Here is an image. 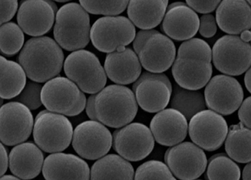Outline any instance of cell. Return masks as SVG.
<instances>
[{
  "label": "cell",
  "mask_w": 251,
  "mask_h": 180,
  "mask_svg": "<svg viewBox=\"0 0 251 180\" xmlns=\"http://www.w3.org/2000/svg\"><path fill=\"white\" fill-rule=\"evenodd\" d=\"M211 61L212 50L205 41L194 38L183 42L172 66L175 81L190 91L204 88L212 77Z\"/></svg>",
  "instance_id": "6da1fadb"
},
{
  "label": "cell",
  "mask_w": 251,
  "mask_h": 180,
  "mask_svg": "<svg viewBox=\"0 0 251 180\" xmlns=\"http://www.w3.org/2000/svg\"><path fill=\"white\" fill-rule=\"evenodd\" d=\"M64 60L61 46L48 36L29 39L18 56V62L26 77L38 83L56 78L62 70Z\"/></svg>",
  "instance_id": "7a4b0ae2"
},
{
  "label": "cell",
  "mask_w": 251,
  "mask_h": 180,
  "mask_svg": "<svg viewBox=\"0 0 251 180\" xmlns=\"http://www.w3.org/2000/svg\"><path fill=\"white\" fill-rule=\"evenodd\" d=\"M138 111L135 94L130 88L113 84L96 94L97 119L105 126L120 129L134 120Z\"/></svg>",
  "instance_id": "3957f363"
},
{
  "label": "cell",
  "mask_w": 251,
  "mask_h": 180,
  "mask_svg": "<svg viewBox=\"0 0 251 180\" xmlns=\"http://www.w3.org/2000/svg\"><path fill=\"white\" fill-rule=\"evenodd\" d=\"M90 17L76 3L65 4L56 14L54 37L57 44L69 51L82 50L91 40Z\"/></svg>",
  "instance_id": "277c9868"
},
{
  "label": "cell",
  "mask_w": 251,
  "mask_h": 180,
  "mask_svg": "<svg viewBox=\"0 0 251 180\" xmlns=\"http://www.w3.org/2000/svg\"><path fill=\"white\" fill-rule=\"evenodd\" d=\"M141 66L152 73H162L173 66L176 47L172 39L158 31L140 30L133 43Z\"/></svg>",
  "instance_id": "5b68a950"
},
{
  "label": "cell",
  "mask_w": 251,
  "mask_h": 180,
  "mask_svg": "<svg viewBox=\"0 0 251 180\" xmlns=\"http://www.w3.org/2000/svg\"><path fill=\"white\" fill-rule=\"evenodd\" d=\"M64 72L82 92L96 94L104 88L107 81L106 71L95 54L78 50L67 56Z\"/></svg>",
  "instance_id": "8992f818"
},
{
  "label": "cell",
  "mask_w": 251,
  "mask_h": 180,
  "mask_svg": "<svg viewBox=\"0 0 251 180\" xmlns=\"http://www.w3.org/2000/svg\"><path fill=\"white\" fill-rule=\"evenodd\" d=\"M74 132L72 124L64 115L43 110L35 119L33 139L40 150L54 154L69 147Z\"/></svg>",
  "instance_id": "52a82bcc"
},
{
  "label": "cell",
  "mask_w": 251,
  "mask_h": 180,
  "mask_svg": "<svg viewBox=\"0 0 251 180\" xmlns=\"http://www.w3.org/2000/svg\"><path fill=\"white\" fill-rule=\"evenodd\" d=\"M42 102L47 110L67 116L79 115L86 107V97L76 84L63 77L47 81L42 90Z\"/></svg>",
  "instance_id": "ba28073f"
},
{
  "label": "cell",
  "mask_w": 251,
  "mask_h": 180,
  "mask_svg": "<svg viewBox=\"0 0 251 180\" xmlns=\"http://www.w3.org/2000/svg\"><path fill=\"white\" fill-rule=\"evenodd\" d=\"M136 37L134 25L126 17L106 16L99 18L91 29V40L98 51L104 53L116 51L128 46Z\"/></svg>",
  "instance_id": "9c48e42d"
},
{
  "label": "cell",
  "mask_w": 251,
  "mask_h": 180,
  "mask_svg": "<svg viewBox=\"0 0 251 180\" xmlns=\"http://www.w3.org/2000/svg\"><path fill=\"white\" fill-rule=\"evenodd\" d=\"M212 61L217 70L237 77L251 67V46L241 37L227 35L220 38L212 49Z\"/></svg>",
  "instance_id": "30bf717a"
},
{
  "label": "cell",
  "mask_w": 251,
  "mask_h": 180,
  "mask_svg": "<svg viewBox=\"0 0 251 180\" xmlns=\"http://www.w3.org/2000/svg\"><path fill=\"white\" fill-rule=\"evenodd\" d=\"M115 151L129 161H140L152 153L155 140L152 131L144 124H129L114 131Z\"/></svg>",
  "instance_id": "8fae6325"
},
{
  "label": "cell",
  "mask_w": 251,
  "mask_h": 180,
  "mask_svg": "<svg viewBox=\"0 0 251 180\" xmlns=\"http://www.w3.org/2000/svg\"><path fill=\"white\" fill-rule=\"evenodd\" d=\"M228 124L222 115L210 109L196 114L189 124V134L196 146L206 151L220 149L226 140Z\"/></svg>",
  "instance_id": "7c38bea8"
},
{
  "label": "cell",
  "mask_w": 251,
  "mask_h": 180,
  "mask_svg": "<svg viewBox=\"0 0 251 180\" xmlns=\"http://www.w3.org/2000/svg\"><path fill=\"white\" fill-rule=\"evenodd\" d=\"M113 142L111 133L104 125L97 121H87L75 128L72 145L80 157L93 161L104 157Z\"/></svg>",
  "instance_id": "4fadbf2b"
},
{
  "label": "cell",
  "mask_w": 251,
  "mask_h": 180,
  "mask_svg": "<svg viewBox=\"0 0 251 180\" xmlns=\"http://www.w3.org/2000/svg\"><path fill=\"white\" fill-rule=\"evenodd\" d=\"M133 92L143 110L150 113L159 112L171 101L172 83L163 73L145 72L133 84Z\"/></svg>",
  "instance_id": "5bb4252c"
},
{
  "label": "cell",
  "mask_w": 251,
  "mask_h": 180,
  "mask_svg": "<svg viewBox=\"0 0 251 180\" xmlns=\"http://www.w3.org/2000/svg\"><path fill=\"white\" fill-rule=\"evenodd\" d=\"M165 161L175 177L180 180H196L204 174L207 166L202 149L190 142L169 148Z\"/></svg>",
  "instance_id": "9a60e30c"
},
{
  "label": "cell",
  "mask_w": 251,
  "mask_h": 180,
  "mask_svg": "<svg viewBox=\"0 0 251 180\" xmlns=\"http://www.w3.org/2000/svg\"><path fill=\"white\" fill-rule=\"evenodd\" d=\"M206 105L210 110L229 115L238 110L244 99V91L238 80L226 75L213 77L204 90Z\"/></svg>",
  "instance_id": "2e32d148"
},
{
  "label": "cell",
  "mask_w": 251,
  "mask_h": 180,
  "mask_svg": "<svg viewBox=\"0 0 251 180\" xmlns=\"http://www.w3.org/2000/svg\"><path fill=\"white\" fill-rule=\"evenodd\" d=\"M0 123V140L8 146H16L26 141L34 127L30 109L16 101L1 106Z\"/></svg>",
  "instance_id": "e0dca14e"
},
{
  "label": "cell",
  "mask_w": 251,
  "mask_h": 180,
  "mask_svg": "<svg viewBox=\"0 0 251 180\" xmlns=\"http://www.w3.org/2000/svg\"><path fill=\"white\" fill-rule=\"evenodd\" d=\"M55 11L49 1H24L18 9V25L29 36L40 37L52 27L55 20Z\"/></svg>",
  "instance_id": "ac0fdd59"
},
{
  "label": "cell",
  "mask_w": 251,
  "mask_h": 180,
  "mask_svg": "<svg viewBox=\"0 0 251 180\" xmlns=\"http://www.w3.org/2000/svg\"><path fill=\"white\" fill-rule=\"evenodd\" d=\"M200 19L194 10L184 2H174L168 6L162 21V32L176 41H188L196 36Z\"/></svg>",
  "instance_id": "d6986e66"
},
{
  "label": "cell",
  "mask_w": 251,
  "mask_h": 180,
  "mask_svg": "<svg viewBox=\"0 0 251 180\" xmlns=\"http://www.w3.org/2000/svg\"><path fill=\"white\" fill-rule=\"evenodd\" d=\"M150 130L158 144L173 147L186 139L189 125L181 112L171 108L158 112L152 118Z\"/></svg>",
  "instance_id": "ffe728a7"
},
{
  "label": "cell",
  "mask_w": 251,
  "mask_h": 180,
  "mask_svg": "<svg viewBox=\"0 0 251 180\" xmlns=\"http://www.w3.org/2000/svg\"><path fill=\"white\" fill-rule=\"evenodd\" d=\"M43 174L46 180H90L89 166L81 157L67 153H54L46 157Z\"/></svg>",
  "instance_id": "44dd1931"
},
{
  "label": "cell",
  "mask_w": 251,
  "mask_h": 180,
  "mask_svg": "<svg viewBox=\"0 0 251 180\" xmlns=\"http://www.w3.org/2000/svg\"><path fill=\"white\" fill-rule=\"evenodd\" d=\"M108 78L119 84L135 82L141 75V63L135 51L126 48L123 51L109 53L104 62Z\"/></svg>",
  "instance_id": "7402d4cb"
},
{
  "label": "cell",
  "mask_w": 251,
  "mask_h": 180,
  "mask_svg": "<svg viewBox=\"0 0 251 180\" xmlns=\"http://www.w3.org/2000/svg\"><path fill=\"white\" fill-rule=\"evenodd\" d=\"M44 161V155L36 144L22 143L10 153V171L21 180H33L43 171Z\"/></svg>",
  "instance_id": "603a6c76"
},
{
  "label": "cell",
  "mask_w": 251,
  "mask_h": 180,
  "mask_svg": "<svg viewBox=\"0 0 251 180\" xmlns=\"http://www.w3.org/2000/svg\"><path fill=\"white\" fill-rule=\"evenodd\" d=\"M217 25L228 34H242L251 28V5L247 1L226 0L216 12Z\"/></svg>",
  "instance_id": "cb8c5ba5"
},
{
  "label": "cell",
  "mask_w": 251,
  "mask_h": 180,
  "mask_svg": "<svg viewBox=\"0 0 251 180\" xmlns=\"http://www.w3.org/2000/svg\"><path fill=\"white\" fill-rule=\"evenodd\" d=\"M168 1H129L127 15L133 25L143 30L156 27L165 18Z\"/></svg>",
  "instance_id": "d4e9b609"
},
{
  "label": "cell",
  "mask_w": 251,
  "mask_h": 180,
  "mask_svg": "<svg viewBox=\"0 0 251 180\" xmlns=\"http://www.w3.org/2000/svg\"><path fill=\"white\" fill-rule=\"evenodd\" d=\"M134 167L128 161L110 154L92 165L90 180H134Z\"/></svg>",
  "instance_id": "484cf974"
},
{
  "label": "cell",
  "mask_w": 251,
  "mask_h": 180,
  "mask_svg": "<svg viewBox=\"0 0 251 180\" xmlns=\"http://www.w3.org/2000/svg\"><path fill=\"white\" fill-rule=\"evenodd\" d=\"M1 88L0 96L4 100L17 98L26 84V75L20 63L1 56Z\"/></svg>",
  "instance_id": "4316f807"
},
{
  "label": "cell",
  "mask_w": 251,
  "mask_h": 180,
  "mask_svg": "<svg viewBox=\"0 0 251 180\" xmlns=\"http://www.w3.org/2000/svg\"><path fill=\"white\" fill-rule=\"evenodd\" d=\"M225 150L236 162H251V130L241 122L231 125L225 142Z\"/></svg>",
  "instance_id": "83f0119b"
},
{
  "label": "cell",
  "mask_w": 251,
  "mask_h": 180,
  "mask_svg": "<svg viewBox=\"0 0 251 180\" xmlns=\"http://www.w3.org/2000/svg\"><path fill=\"white\" fill-rule=\"evenodd\" d=\"M171 106L172 109L181 112L187 120H191L196 114L205 110L207 105L202 93L199 91H190L179 85H175Z\"/></svg>",
  "instance_id": "f1b7e54d"
},
{
  "label": "cell",
  "mask_w": 251,
  "mask_h": 180,
  "mask_svg": "<svg viewBox=\"0 0 251 180\" xmlns=\"http://www.w3.org/2000/svg\"><path fill=\"white\" fill-rule=\"evenodd\" d=\"M241 170L238 164L224 153L210 157L206 177L208 180H240Z\"/></svg>",
  "instance_id": "f546056e"
},
{
  "label": "cell",
  "mask_w": 251,
  "mask_h": 180,
  "mask_svg": "<svg viewBox=\"0 0 251 180\" xmlns=\"http://www.w3.org/2000/svg\"><path fill=\"white\" fill-rule=\"evenodd\" d=\"M0 38L1 53L8 57L15 55L25 46L23 30L19 25L13 22H8L1 25Z\"/></svg>",
  "instance_id": "4dcf8cb0"
},
{
  "label": "cell",
  "mask_w": 251,
  "mask_h": 180,
  "mask_svg": "<svg viewBox=\"0 0 251 180\" xmlns=\"http://www.w3.org/2000/svg\"><path fill=\"white\" fill-rule=\"evenodd\" d=\"M134 180H177L167 164L162 161H147L139 166Z\"/></svg>",
  "instance_id": "1f68e13d"
},
{
  "label": "cell",
  "mask_w": 251,
  "mask_h": 180,
  "mask_svg": "<svg viewBox=\"0 0 251 180\" xmlns=\"http://www.w3.org/2000/svg\"><path fill=\"white\" fill-rule=\"evenodd\" d=\"M82 5L88 13L93 15H118L123 13L128 6L129 1H80Z\"/></svg>",
  "instance_id": "d6a6232c"
},
{
  "label": "cell",
  "mask_w": 251,
  "mask_h": 180,
  "mask_svg": "<svg viewBox=\"0 0 251 180\" xmlns=\"http://www.w3.org/2000/svg\"><path fill=\"white\" fill-rule=\"evenodd\" d=\"M43 88L39 83L27 81L22 94L16 98V102L24 104L30 110H36L43 104L41 97Z\"/></svg>",
  "instance_id": "836d02e7"
},
{
  "label": "cell",
  "mask_w": 251,
  "mask_h": 180,
  "mask_svg": "<svg viewBox=\"0 0 251 180\" xmlns=\"http://www.w3.org/2000/svg\"><path fill=\"white\" fill-rule=\"evenodd\" d=\"M199 33L203 37L211 38L217 33V23L212 15H204L201 17Z\"/></svg>",
  "instance_id": "e575fe53"
},
{
  "label": "cell",
  "mask_w": 251,
  "mask_h": 180,
  "mask_svg": "<svg viewBox=\"0 0 251 180\" xmlns=\"http://www.w3.org/2000/svg\"><path fill=\"white\" fill-rule=\"evenodd\" d=\"M220 1L219 0H189L186 1V3L192 9L194 10L195 12H199L201 14H205L208 15V13L214 12L216 8H218L220 4Z\"/></svg>",
  "instance_id": "d590c367"
},
{
  "label": "cell",
  "mask_w": 251,
  "mask_h": 180,
  "mask_svg": "<svg viewBox=\"0 0 251 180\" xmlns=\"http://www.w3.org/2000/svg\"><path fill=\"white\" fill-rule=\"evenodd\" d=\"M1 25H5L12 20L18 10V2L16 0H1Z\"/></svg>",
  "instance_id": "8d00e7d4"
},
{
  "label": "cell",
  "mask_w": 251,
  "mask_h": 180,
  "mask_svg": "<svg viewBox=\"0 0 251 180\" xmlns=\"http://www.w3.org/2000/svg\"><path fill=\"white\" fill-rule=\"evenodd\" d=\"M238 115L241 123L251 130V97L243 101L240 106Z\"/></svg>",
  "instance_id": "74e56055"
},
{
  "label": "cell",
  "mask_w": 251,
  "mask_h": 180,
  "mask_svg": "<svg viewBox=\"0 0 251 180\" xmlns=\"http://www.w3.org/2000/svg\"><path fill=\"white\" fill-rule=\"evenodd\" d=\"M95 98H96V94H93L88 98L85 109H86V113L88 118L92 121L98 122L96 112H95Z\"/></svg>",
  "instance_id": "f35d334b"
},
{
  "label": "cell",
  "mask_w": 251,
  "mask_h": 180,
  "mask_svg": "<svg viewBox=\"0 0 251 180\" xmlns=\"http://www.w3.org/2000/svg\"><path fill=\"white\" fill-rule=\"evenodd\" d=\"M1 176L3 177L4 174L6 173L8 170V164H9V160H8V153L3 144H1Z\"/></svg>",
  "instance_id": "ab89813d"
},
{
  "label": "cell",
  "mask_w": 251,
  "mask_h": 180,
  "mask_svg": "<svg viewBox=\"0 0 251 180\" xmlns=\"http://www.w3.org/2000/svg\"><path fill=\"white\" fill-rule=\"evenodd\" d=\"M242 180H251V162L248 163L242 172Z\"/></svg>",
  "instance_id": "60d3db41"
},
{
  "label": "cell",
  "mask_w": 251,
  "mask_h": 180,
  "mask_svg": "<svg viewBox=\"0 0 251 180\" xmlns=\"http://www.w3.org/2000/svg\"><path fill=\"white\" fill-rule=\"evenodd\" d=\"M245 84L247 89L251 94V67L248 71L246 72L245 77Z\"/></svg>",
  "instance_id": "b9f144b4"
},
{
  "label": "cell",
  "mask_w": 251,
  "mask_h": 180,
  "mask_svg": "<svg viewBox=\"0 0 251 180\" xmlns=\"http://www.w3.org/2000/svg\"><path fill=\"white\" fill-rule=\"evenodd\" d=\"M241 39L245 42H251V31L247 30L241 34Z\"/></svg>",
  "instance_id": "7bdbcfd3"
},
{
  "label": "cell",
  "mask_w": 251,
  "mask_h": 180,
  "mask_svg": "<svg viewBox=\"0 0 251 180\" xmlns=\"http://www.w3.org/2000/svg\"><path fill=\"white\" fill-rule=\"evenodd\" d=\"M1 180H22L18 177H14V176L6 175L1 177Z\"/></svg>",
  "instance_id": "ee69618b"
},
{
  "label": "cell",
  "mask_w": 251,
  "mask_h": 180,
  "mask_svg": "<svg viewBox=\"0 0 251 180\" xmlns=\"http://www.w3.org/2000/svg\"><path fill=\"white\" fill-rule=\"evenodd\" d=\"M248 3H249L250 5H251V1H248Z\"/></svg>",
  "instance_id": "f6af8a7d"
},
{
  "label": "cell",
  "mask_w": 251,
  "mask_h": 180,
  "mask_svg": "<svg viewBox=\"0 0 251 180\" xmlns=\"http://www.w3.org/2000/svg\"></svg>",
  "instance_id": "bcb514c9"
}]
</instances>
